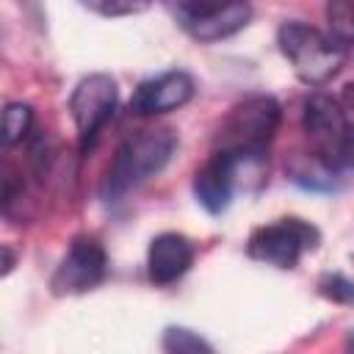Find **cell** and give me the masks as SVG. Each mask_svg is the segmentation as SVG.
I'll return each mask as SVG.
<instances>
[{"instance_id": "cell-19", "label": "cell", "mask_w": 354, "mask_h": 354, "mask_svg": "<svg viewBox=\"0 0 354 354\" xmlns=\"http://www.w3.org/2000/svg\"><path fill=\"white\" fill-rule=\"evenodd\" d=\"M346 163L354 166V130H351V141H348V155H346Z\"/></svg>"}, {"instance_id": "cell-7", "label": "cell", "mask_w": 354, "mask_h": 354, "mask_svg": "<svg viewBox=\"0 0 354 354\" xmlns=\"http://www.w3.org/2000/svg\"><path fill=\"white\" fill-rule=\"evenodd\" d=\"M116 83L108 75H88L77 83V88L72 91L69 100V111L80 136V149H91L100 130L111 122L113 111H116Z\"/></svg>"}, {"instance_id": "cell-17", "label": "cell", "mask_w": 354, "mask_h": 354, "mask_svg": "<svg viewBox=\"0 0 354 354\" xmlns=\"http://www.w3.org/2000/svg\"><path fill=\"white\" fill-rule=\"evenodd\" d=\"M11 268H14V254L8 246H3V274H8Z\"/></svg>"}, {"instance_id": "cell-4", "label": "cell", "mask_w": 354, "mask_h": 354, "mask_svg": "<svg viewBox=\"0 0 354 354\" xmlns=\"http://www.w3.org/2000/svg\"><path fill=\"white\" fill-rule=\"evenodd\" d=\"M304 133L315 149V158L326 166L335 169L346 163L348 155V141H351V127L346 119V111L340 102L329 94H313L304 102V116H301Z\"/></svg>"}, {"instance_id": "cell-3", "label": "cell", "mask_w": 354, "mask_h": 354, "mask_svg": "<svg viewBox=\"0 0 354 354\" xmlns=\"http://www.w3.org/2000/svg\"><path fill=\"white\" fill-rule=\"evenodd\" d=\"M282 119V108L268 94H254L235 105L218 130V149L266 152Z\"/></svg>"}, {"instance_id": "cell-6", "label": "cell", "mask_w": 354, "mask_h": 354, "mask_svg": "<svg viewBox=\"0 0 354 354\" xmlns=\"http://www.w3.org/2000/svg\"><path fill=\"white\" fill-rule=\"evenodd\" d=\"M318 246V230L301 218H282L249 235V257L277 268H293L304 252Z\"/></svg>"}, {"instance_id": "cell-20", "label": "cell", "mask_w": 354, "mask_h": 354, "mask_svg": "<svg viewBox=\"0 0 354 354\" xmlns=\"http://www.w3.org/2000/svg\"><path fill=\"white\" fill-rule=\"evenodd\" d=\"M348 348H354V332L348 335Z\"/></svg>"}, {"instance_id": "cell-2", "label": "cell", "mask_w": 354, "mask_h": 354, "mask_svg": "<svg viewBox=\"0 0 354 354\" xmlns=\"http://www.w3.org/2000/svg\"><path fill=\"white\" fill-rule=\"evenodd\" d=\"M279 50L290 61L293 72L304 83H326L329 77L337 75V69L346 61V44L337 41L332 33L326 36L324 30L304 25V22H285L279 28Z\"/></svg>"}, {"instance_id": "cell-1", "label": "cell", "mask_w": 354, "mask_h": 354, "mask_svg": "<svg viewBox=\"0 0 354 354\" xmlns=\"http://www.w3.org/2000/svg\"><path fill=\"white\" fill-rule=\"evenodd\" d=\"M174 147H177V138L171 130H144L136 138H127L116 149L102 177V185H100L102 199L113 202L127 191L138 188L141 183H147L149 177H155L169 163Z\"/></svg>"}, {"instance_id": "cell-9", "label": "cell", "mask_w": 354, "mask_h": 354, "mask_svg": "<svg viewBox=\"0 0 354 354\" xmlns=\"http://www.w3.org/2000/svg\"><path fill=\"white\" fill-rule=\"evenodd\" d=\"M191 97H194V77L188 72H166L160 77L144 80L133 91L130 108L138 116H155L185 105Z\"/></svg>"}, {"instance_id": "cell-18", "label": "cell", "mask_w": 354, "mask_h": 354, "mask_svg": "<svg viewBox=\"0 0 354 354\" xmlns=\"http://www.w3.org/2000/svg\"><path fill=\"white\" fill-rule=\"evenodd\" d=\"M343 102L354 111V83H351V86H346V91H343Z\"/></svg>"}, {"instance_id": "cell-14", "label": "cell", "mask_w": 354, "mask_h": 354, "mask_svg": "<svg viewBox=\"0 0 354 354\" xmlns=\"http://www.w3.org/2000/svg\"><path fill=\"white\" fill-rule=\"evenodd\" d=\"M163 348L166 351H174V354H210L213 348H210V343H205L199 335H194L191 329H177V326H171V329H166V335H163Z\"/></svg>"}, {"instance_id": "cell-8", "label": "cell", "mask_w": 354, "mask_h": 354, "mask_svg": "<svg viewBox=\"0 0 354 354\" xmlns=\"http://www.w3.org/2000/svg\"><path fill=\"white\" fill-rule=\"evenodd\" d=\"M105 277V249L94 238H77L61 266L53 274V293L55 296H69V293H83L94 285H100Z\"/></svg>"}, {"instance_id": "cell-5", "label": "cell", "mask_w": 354, "mask_h": 354, "mask_svg": "<svg viewBox=\"0 0 354 354\" xmlns=\"http://www.w3.org/2000/svg\"><path fill=\"white\" fill-rule=\"evenodd\" d=\"M174 17L185 33L199 41H218L238 33L249 17V0H177Z\"/></svg>"}, {"instance_id": "cell-16", "label": "cell", "mask_w": 354, "mask_h": 354, "mask_svg": "<svg viewBox=\"0 0 354 354\" xmlns=\"http://www.w3.org/2000/svg\"><path fill=\"white\" fill-rule=\"evenodd\" d=\"M318 288H321V293H324L326 299H332V301L354 304V282L343 279L340 274H326V277H321Z\"/></svg>"}, {"instance_id": "cell-11", "label": "cell", "mask_w": 354, "mask_h": 354, "mask_svg": "<svg viewBox=\"0 0 354 354\" xmlns=\"http://www.w3.org/2000/svg\"><path fill=\"white\" fill-rule=\"evenodd\" d=\"M194 263V243L180 232H160L152 238L147 252V271L149 279L158 285H169L180 279Z\"/></svg>"}, {"instance_id": "cell-15", "label": "cell", "mask_w": 354, "mask_h": 354, "mask_svg": "<svg viewBox=\"0 0 354 354\" xmlns=\"http://www.w3.org/2000/svg\"><path fill=\"white\" fill-rule=\"evenodd\" d=\"M80 3L102 17H124V14L147 11L152 0H80Z\"/></svg>"}, {"instance_id": "cell-13", "label": "cell", "mask_w": 354, "mask_h": 354, "mask_svg": "<svg viewBox=\"0 0 354 354\" xmlns=\"http://www.w3.org/2000/svg\"><path fill=\"white\" fill-rule=\"evenodd\" d=\"M33 122V111L25 102H8L3 111V141L6 144H17L28 136Z\"/></svg>"}, {"instance_id": "cell-10", "label": "cell", "mask_w": 354, "mask_h": 354, "mask_svg": "<svg viewBox=\"0 0 354 354\" xmlns=\"http://www.w3.org/2000/svg\"><path fill=\"white\" fill-rule=\"evenodd\" d=\"M235 185H238L235 155L227 149H216V155L194 177V194L207 213H224L230 207Z\"/></svg>"}, {"instance_id": "cell-12", "label": "cell", "mask_w": 354, "mask_h": 354, "mask_svg": "<svg viewBox=\"0 0 354 354\" xmlns=\"http://www.w3.org/2000/svg\"><path fill=\"white\" fill-rule=\"evenodd\" d=\"M326 19H329V30L337 41H343V44L354 41V0H329Z\"/></svg>"}]
</instances>
